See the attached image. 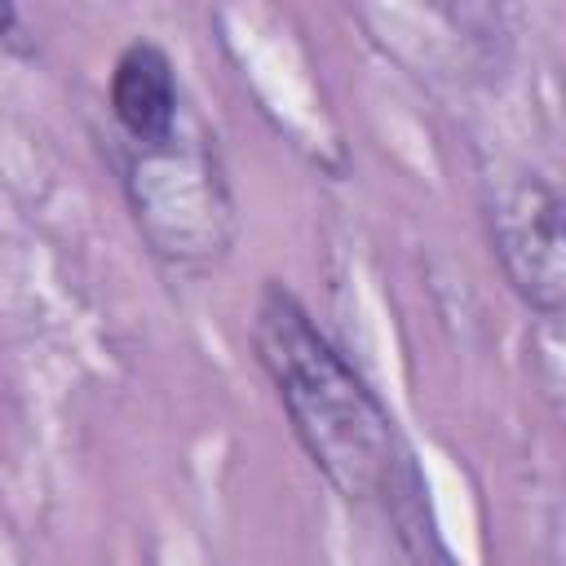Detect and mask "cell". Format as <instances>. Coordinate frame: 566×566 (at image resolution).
<instances>
[{
  "label": "cell",
  "mask_w": 566,
  "mask_h": 566,
  "mask_svg": "<svg viewBox=\"0 0 566 566\" xmlns=\"http://www.w3.org/2000/svg\"><path fill=\"white\" fill-rule=\"evenodd\" d=\"M252 345L314 469H323V478L349 500L385 491L398 464L394 420L292 292L265 287Z\"/></svg>",
  "instance_id": "cell-1"
},
{
  "label": "cell",
  "mask_w": 566,
  "mask_h": 566,
  "mask_svg": "<svg viewBox=\"0 0 566 566\" xmlns=\"http://www.w3.org/2000/svg\"><path fill=\"white\" fill-rule=\"evenodd\" d=\"M128 195L150 243L172 261H208L230 239V203L203 146L172 133L159 146H137Z\"/></svg>",
  "instance_id": "cell-2"
},
{
  "label": "cell",
  "mask_w": 566,
  "mask_h": 566,
  "mask_svg": "<svg viewBox=\"0 0 566 566\" xmlns=\"http://www.w3.org/2000/svg\"><path fill=\"white\" fill-rule=\"evenodd\" d=\"M491 239L513 292L544 318L566 301V248H562V195L535 177H509L491 199Z\"/></svg>",
  "instance_id": "cell-3"
},
{
  "label": "cell",
  "mask_w": 566,
  "mask_h": 566,
  "mask_svg": "<svg viewBox=\"0 0 566 566\" xmlns=\"http://www.w3.org/2000/svg\"><path fill=\"white\" fill-rule=\"evenodd\" d=\"M111 111L133 146H159L177 133V80L159 44L137 40L115 57Z\"/></svg>",
  "instance_id": "cell-4"
},
{
  "label": "cell",
  "mask_w": 566,
  "mask_h": 566,
  "mask_svg": "<svg viewBox=\"0 0 566 566\" xmlns=\"http://www.w3.org/2000/svg\"><path fill=\"white\" fill-rule=\"evenodd\" d=\"M13 22H18V13H13L9 4H0V35H9V31H13Z\"/></svg>",
  "instance_id": "cell-5"
}]
</instances>
